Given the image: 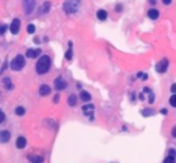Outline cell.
<instances>
[{
    "label": "cell",
    "mask_w": 176,
    "mask_h": 163,
    "mask_svg": "<svg viewBox=\"0 0 176 163\" xmlns=\"http://www.w3.org/2000/svg\"><path fill=\"white\" fill-rule=\"evenodd\" d=\"M50 66H51V59H50L47 55H44L37 60L36 71L39 73V74H44V73H47L48 70H50Z\"/></svg>",
    "instance_id": "1"
},
{
    "label": "cell",
    "mask_w": 176,
    "mask_h": 163,
    "mask_svg": "<svg viewBox=\"0 0 176 163\" xmlns=\"http://www.w3.org/2000/svg\"><path fill=\"white\" fill-rule=\"evenodd\" d=\"M25 66V58L22 55H18L15 56L14 59L11 60V64H10V67L12 69V70H15V71H19V70H22Z\"/></svg>",
    "instance_id": "2"
},
{
    "label": "cell",
    "mask_w": 176,
    "mask_h": 163,
    "mask_svg": "<svg viewBox=\"0 0 176 163\" xmlns=\"http://www.w3.org/2000/svg\"><path fill=\"white\" fill-rule=\"evenodd\" d=\"M79 4H80V0H68L63 6L65 12H76Z\"/></svg>",
    "instance_id": "3"
},
{
    "label": "cell",
    "mask_w": 176,
    "mask_h": 163,
    "mask_svg": "<svg viewBox=\"0 0 176 163\" xmlns=\"http://www.w3.org/2000/svg\"><path fill=\"white\" fill-rule=\"evenodd\" d=\"M168 63H169L168 59H162L161 62H158L156 70H157L158 73H165V71H167V69H168V66H169Z\"/></svg>",
    "instance_id": "4"
},
{
    "label": "cell",
    "mask_w": 176,
    "mask_h": 163,
    "mask_svg": "<svg viewBox=\"0 0 176 163\" xmlns=\"http://www.w3.org/2000/svg\"><path fill=\"white\" fill-rule=\"evenodd\" d=\"M54 85H55V88L58 89V91H62V89H65V88L68 87V84H66V81L62 78V77H58L55 81H54Z\"/></svg>",
    "instance_id": "5"
},
{
    "label": "cell",
    "mask_w": 176,
    "mask_h": 163,
    "mask_svg": "<svg viewBox=\"0 0 176 163\" xmlns=\"http://www.w3.org/2000/svg\"><path fill=\"white\" fill-rule=\"evenodd\" d=\"M19 26H21V21L18 18H15L11 22V25H10V30H11L12 34H17V33L19 32Z\"/></svg>",
    "instance_id": "6"
},
{
    "label": "cell",
    "mask_w": 176,
    "mask_h": 163,
    "mask_svg": "<svg viewBox=\"0 0 176 163\" xmlns=\"http://www.w3.org/2000/svg\"><path fill=\"white\" fill-rule=\"evenodd\" d=\"M24 7H25V12L26 14H30L35 8V0H24Z\"/></svg>",
    "instance_id": "7"
},
{
    "label": "cell",
    "mask_w": 176,
    "mask_h": 163,
    "mask_svg": "<svg viewBox=\"0 0 176 163\" xmlns=\"http://www.w3.org/2000/svg\"><path fill=\"white\" fill-rule=\"evenodd\" d=\"M147 16L150 18V19L156 21L157 18L160 16V11H158V10H156V8H150V10H149V12H147Z\"/></svg>",
    "instance_id": "8"
},
{
    "label": "cell",
    "mask_w": 176,
    "mask_h": 163,
    "mask_svg": "<svg viewBox=\"0 0 176 163\" xmlns=\"http://www.w3.org/2000/svg\"><path fill=\"white\" fill-rule=\"evenodd\" d=\"M8 140H10V132L7 130L0 132V143H7Z\"/></svg>",
    "instance_id": "9"
},
{
    "label": "cell",
    "mask_w": 176,
    "mask_h": 163,
    "mask_svg": "<svg viewBox=\"0 0 176 163\" xmlns=\"http://www.w3.org/2000/svg\"><path fill=\"white\" fill-rule=\"evenodd\" d=\"M40 54H41V51L39 49V48H36V49H28L26 56H28V58H37Z\"/></svg>",
    "instance_id": "10"
},
{
    "label": "cell",
    "mask_w": 176,
    "mask_h": 163,
    "mask_svg": "<svg viewBox=\"0 0 176 163\" xmlns=\"http://www.w3.org/2000/svg\"><path fill=\"white\" fill-rule=\"evenodd\" d=\"M25 145H26V139L25 137H18L17 139V148L22 149V148H25Z\"/></svg>",
    "instance_id": "11"
},
{
    "label": "cell",
    "mask_w": 176,
    "mask_h": 163,
    "mask_svg": "<svg viewBox=\"0 0 176 163\" xmlns=\"http://www.w3.org/2000/svg\"><path fill=\"white\" fill-rule=\"evenodd\" d=\"M40 95L41 96H47V95H50V92H51V89H50V87L48 85H41L40 87Z\"/></svg>",
    "instance_id": "12"
},
{
    "label": "cell",
    "mask_w": 176,
    "mask_h": 163,
    "mask_svg": "<svg viewBox=\"0 0 176 163\" xmlns=\"http://www.w3.org/2000/svg\"><path fill=\"white\" fill-rule=\"evenodd\" d=\"M29 160H30L32 163H43L44 162V158H43V156L30 155V156H29Z\"/></svg>",
    "instance_id": "13"
},
{
    "label": "cell",
    "mask_w": 176,
    "mask_h": 163,
    "mask_svg": "<svg viewBox=\"0 0 176 163\" xmlns=\"http://www.w3.org/2000/svg\"><path fill=\"white\" fill-rule=\"evenodd\" d=\"M96 16L99 18V21H106V18H107V12L105 11V10H99V11L96 12Z\"/></svg>",
    "instance_id": "14"
},
{
    "label": "cell",
    "mask_w": 176,
    "mask_h": 163,
    "mask_svg": "<svg viewBox=\"0 0 176 163\" xmlns=\"http://www.w3.org/2000/svg\"><path fill=\"white\" fill-rule=\"evenodd\" d=\"M80 97H81V100H84V102H89V100H91V95L85 91L80 92Z\"/></svg>",
    "instance_id": "15"
},
{
    "label": "cell",
    "mask_w": 176,
    "mask_h": 163,
    "mask_svg": "<svg viewBox=\"0 0 176 163\" xmlns=\"http://www.w3.org/2000/svg\"><path fill=\"white\" fill-rule=\"evenodd\" d=\"M68 103H69V106H76V103H77V96H74V95H70L69 96V99H68Z\"/></svg>",
    "instance_id": "16"
},
{
    "label": "cell",
    "mask_w": 176,
    "mask_h": 163,
    "mask_svg": "<svg viewBox=\"0 0 176 163\" xmlns=\"http://www.w3.org/2000/svg\"><path fill=\"white\" fill-rule=\"evenodd\" d=\"M94 106H92V104H88V106H84V107H83V111L85 112V114H87L88 115V112H89V114H92V111H94Z\"/></svg>",
    "instance_id": "17"
},
{
    "label": "cell",
    "mask_w": 176,
    "mask_h": 163,
    "mask_svg": "<svg viewBox=\"0 0 176 163\" xmlns=\"http://www.w3.org/2000/svg\"><path fill=\"white\" fill-rule=\"evenodd\" d=\"M65 56H66V59L70 60L72 59V43H69V49L66 51V54H65Z\"/></svg>",
    "instance_id": "18"
},
{
    "label": "cell",
    "mask_w": 176,
    "mask_h": 163,
    "mask_svg": "<svg viewBox=\"0 0 176 163\" xmlns=\"http://www.w3.org/2000/svg\"><path fill=\"white\" fill-rule=\"evenodd\" d=\"M4 85H6V88L7 89H12V82H11V80L10 78H4Z\"/></svg>",
    "instance_id": "19"
},
{
    "label": "cell",
    "mask_w": 176,
    "mask_h": 163,
    "mask_svg": "<svg viewBox=\"0 0 176 163\" xmlns=\"http://www.w3.org/2000/svg\"><path fill=\"white\" fill-rule=\"evenodd\" d=\"M169 104H171L172 107H175V108H176V93L169 97Z\"/></svg>",
    "instance_id": "20"
},
{
    "label": "cell",
    "mask_w": 176,
    "mask_h": 163,
    "mask_svg": "<svg viewBox=\"0 0 176 163\" xmlns=\"http://www.w3.org/2000/svg\"><path fill=\"white\" fill-rule=\"evenodd\" d=\"M15 114H17V115H24V114H25V108L24 107H17L15 108Z\"/></svg>",
    "instance_id": "21"
},
{
    "label": "cell",
    "mask_w": 176,
    "mask_h": 163,
    "mask_svg": "<svg viewBox=\"0 0 176 163\" xmlns=\"http://www.w3.org/2000/svg\"><path fill=\"white\" fill-rule=\"evenodd\" d=\"M162 163H175V158H173V156H167V158H165L164 159V162Z\"/></svg>",
    "instance_id": "22"
},
{
    "label": "cell",
    "mask_w": 176,
    "mask_h": 163,
    "mask_svg": "<svg viewBox=\"0 0 176 163\" xmlns=\"http://www.w3.org/2000/svg\"><path fill=\"white\" fill-rule=\"evenodd\" d=\"M26 30H28V33H30V34H33L35 33V30H36V28H35V25H28V28H26Z\"/></svg>",
    "instance_id": "23"
},
{
    "label": "cell",
    "mask_w": 176,
    "mask_h": 163,
    "mask_svg": "<svg viewBox=\"0 0 176 163\" xmlns=\"http://www.w3.org/2000/svg\"><path fill=\"white\" fill-rule=\"evenodd\" d=\"M142 114H143L144 117H147V115H153V114H154V111H153V110H143V111H142Z\"/></svg>",
    "instance_id": "24"
},
{
    "label": "cell",
    "mask_w": 176,
    "mask_h": 163,
    "mask_svg": "<svg viewBox=\"0 0 176 163\" xmlns=\"http://www.w3.org/2000/svg\"><path fill=\"white\" fill-rule=\"evenodd\" d=\"M6 29H7V26H6V25H4V24H1V25H0V34H3V33L6 32Z\"/></svg>",
    "instance_id": "25"
},
{
    "label": "cell",
    "mask_w": 176,
    "mask_h": 163,
    "mask_svg": "<svg viewBox=\"0 0 176 163\" xmlns=\"http://www.w3.org/2000/svg\"><path fill=\"white\" fill-rule=\"evenodd\" d=\"M48 7H50V3H45L43 6V12H47L48 11Z\"/></svg>",
    "instance_id": "26"
},
{
    "label": "cell",
    "mask_w": 176,
    "mask_h": 163,
    "mask_svg": "<svg viewBox=\"0 0 176 163\" xmlns=\"http://www.w3.org/2000/svg\"><path fill=\"white\" fill-rule=\"evenodd\" d=\"M4 119H6V115H4L3 112H0V123H3Z\"/></svg>",
    "instance_id": "27"
},
{
    "label": "cell",
    "mask_w": 176,
    "mask_h": 163,
    "mask_svg": "<svg viewBox=\"0 0 176 163\" xmlns=\"http://www.w3.org/2000/svg\"><path fill=\"white\" fill-rule=\"evenodd\" d=\"M162 3H164L165 6H169V4L172 3V0H162Z\"/></svg>",
    "instance_id": "28"
},
{
    "label": "cell",
    "mask_w": 176,
    "mask_h": 163,
    "mask_svg": "<svg viewBox=\"0 0 176 163\" xmlns=\"http://www.w3.org/2000/svg\"><path fill=\"white\" fill-rule=\"evenodd\" d=\"M171 91H172L173 93H176V84H173L172 87H171Z\"/></svg>",
    "instance_id": "29"
},
{
    "label": "cell",
    "mask_w": 176,
    "mask_h": 163,
    "mask_svg": "<svg viewBox=\"0 0 176 163\" xmlns=\"http://www.w3.org/2000/svg\"><path fill=\"white\" fill-rule=\"evenodd\" d=\"M175 154H176L175 149H169V155H171V156H175Z\"/></svg>",
    "instance_id": "30"
},
{
    "label": "cell",
    "mask_w": 176,
    "mask_h": 163,
    "mask_svg": "<svg viewBox=\"0 0 176 163\" xmlns=\"http://www.w3.org/2000/svg\"><path fill=\"white\" fill-rule=\"evenodd\" d=\"M172 136L176 139V126H173V129H172Z\"/></svg>",
    "instance_id": "31"
},
{
    "label": "cell",
    "mask_w": 176,
    "mask_h": 163,
    "mask_svg": "<svg viewBox=\"0 0 176 163\" xmlns=\"http://www.w3.org/2000/svg\"><path fill=\"white\" fill-rule=\"evenodd\" d=\"M149 102H150V103H153V102H154V95H150V100H149Z\"/></svg>",
    "instance_id": "32"
},
{
    "label": "cell",
    "mask_w": 176,
    "mask_h": 163,
    "mask_svg": "<svg viewBox=\"0 0 176 163\" xmlns=\"http://www.w3.org/2000/svg\"><path fill=\"white\" fill-rule=\"evenodd\" d=\"M0 112H1V111H0Z\"/></svg>",
    "instance_id": "33"
}]
</instances>
